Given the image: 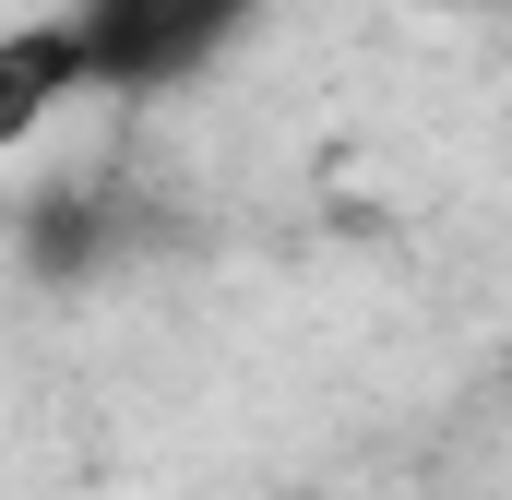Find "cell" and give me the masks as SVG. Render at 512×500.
<instances>
[{
  "label": "cell",
  "instance_id": "obj_1",
  "mask_svg": "<svg viewBox=\"0 0 512 500\" xmlns=\"http://www.w3.org/2000/svg\"><path fill=\"white\" fill-rule=\"evenodd\" d=\"M60 24H72V48H84V84H108V96H167V84L215 72V60L251 36L262 0H84V12H60Z\"/></svg>",
  "mask_w": 512,
  "mask_h": 500
},
{
  "label": "cell",
  "instance_id": "obj_2",
  "mask_svg": "<svg viewBox=\"0 0 512 500\" xmlns=\"http://www.w3.org/2000/svg\"><path fill=\"white\" fill-rule=\"evenodd\" d=\"M72 96H84V48H72V24H12V36H0V155L36 143Z\"/></svg>",
  "mask_w": 512,
  "mask_h": 500
}]
</instances>
